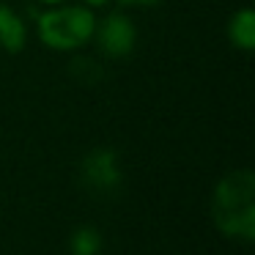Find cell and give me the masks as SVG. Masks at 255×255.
Masks as SVG:
<instances>
[{"label": "cell", "instance_id": "cell-1", "mask_svg": "<svg viewBox=\"0 0 255 255\" xmlns=\"http://www.w3.org/2000/svg\"><path fill=\"white\" fill-rule=\"evenodd\" d=\"M214 222L225 236L253 242L255 239V176L250 170H233L217 184L211 200Z\"/></svg>", "mask_w": 255, "mask_h": 255}, {"label": "cell", "instance_id": "cell-2", "mask_svg": "<svg viewBox=\"0 0 255 255\" xmlns=\"http://www.w3.org/2000/svg\"><path fill=\"white\" fill-rule=\"evenodd\" d=\"M96 17L91 8L66 6V8H52L39 17V36L44 44L55 50H77L94 36Z\"/></svg>", "mask_w": 255, "mask_h": 255}, {"label": "cell", "instance_id": "cell-3", "mask_svg": "<svg viewBox=\"0 0 255 255\" xmlns=\"http://www.w3.org/2000/svg\"><path fill=\"white\" fill-rule=\"evenodd\" d=\"M94 36L107 58H127L137 44V30L124 14H107L99 28H94Z\"/></svg>", "mask_w": 255, "mask_h": 255}, {"label": "cell", "instance_id": "cell-4", "mask_svg": "<svg viewBox=\"0 0 255 255\" xmlns=\"http://www.w3.org/2000/svg\"><path fill=\"white\" fill-rule=\"evenodd\" d=\"M83 181L91 192H113L121 181V173H118V159L110 148H94L88 156L83 159Z\"/></svg>", "mask_w": 255, "mask_h": 255}, {"label": "cell", "instance_id": "cell-5", "mask_svg": "<svg viewBox=\"0 0 255 255\" xmlns=\"http://www.w3.org/2000/svg\"><path fill=\"white\" fill-rule=\"evenodd\" d=\"M28 41V30H25L22 19L11 11L8 6L0 3V47L8 52H19Z\"/></svg>", "mask_w": 255, "mask_h": 255}, {"label": "cell", "instance_id": "cell-6", "mask_svg": "<svg viewBox=\"0 0 255 255\" xmlns=\"http://www.w3.org/2000/svg\"><path fill=\"white\" fill-rule=\"evenodd\" d=\"M231 41L239 47V50L250 52L255 47V14L250 8L233 14L231 19Z\"/></svg>", "mask_w": 255, "mask_h": 255}, {"label": "cell", "instance_id": "cell-7", "mask_svg": "<svg viewBox=\"0 0 255 255\" xmlns=\"http://www.w3.org/2000/svg\"><path fill=\"white\" fill-rule=\"evenodd\" d=\"M69 247H72V255H96L102 247V236L94 228H77V231L72 233Z\"/></svg>", "mask_w": 255, "mask_h": 255}, {"label": "cell", "instance_id": "cell-8", "mask_svg": "<svg viewBox=\"0 0 255 255\" xmlns=\"http://www.w3.org/2000/svg\"><path fill=\"white\" fill-rule=\"evenodd\" d=\"M72 74L77 80H83V83H99V80L105 77V69H102L99 61H94V58L77 55V58H72Z\"/></svg>", "mask_w": 255, "mask_h": 255}, {"label": "cell", "instance_id": "cell-9", "mask_svg": "<svg viewBox=\"0 0 255 255\" xmlns=\"http://www.w3.org/2000/svg\"><path fill=\"white\" fill-rule=\"evenodd\" d=\"M121 6H156L159 0H118Z\"/></svg>", "mask_w": 255, "mask_h": 255}, {"label": "cell", "instance_id": "cell-10", "mask_svg": "<svg viewBox=\"0 0 255 255\" xmlns=\"http://www.w3.org/2000/svg\"><path fill=\"white\" fill-rule=\"evenodd\" d=\"M107 0H85V6H91V8H99V6H105Z\"/></svg>", "mask_w": 255, "mask_h": 255}, {"label": "cell", "instance_id": "cell-11", "mask_svg": "<svg viewBox=\"0 0 255 255\" xmlns=\"http://www.w3.org/2000/svg\"><path fill=\"white\" fill-rule=\"evenodd\" d=\"M44 3H61V0H44Z\"/></svg>", "mask_w": 255, "mask_h": 255}]
</instances>
